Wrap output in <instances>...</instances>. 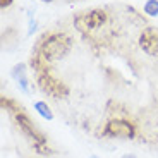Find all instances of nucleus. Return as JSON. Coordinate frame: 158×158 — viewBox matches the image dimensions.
<instances>
[{"mask_svg":"<svg viewBox=\"0 0 158 158\" xmlns=\"http://www.w3.org/2000/svg\"><path fill=\"white\" fill-rule=\"evenodd\" d=\"M72 48V41L64 33H50L41 38V43L38 47V52L43 55L47 62H57L64 59Z\"/></svg>","mask_w":158,"mask_h":158,"instance_id":"f257e3e1","label":"nucleus"},{"mask_svg":"<svg viewBox=\"0 0 158 158\" xmlns=\"http://www.w3.org/2000/svg\"><path fill=\"white\" fill-rule=\"evenodd\" d=\"M12 117L16 120L17 127L23 131V134L31 139L33 146H35V150L38 151L40 155L50 153V150H48V146H47V136L35 126V122H31V118H29L28 115L24 114V112H17V114H12Z\"/></svg>","mask_w":158,"mask_h":158,"instance_id":"f03ea898","label":"nucleus"},{"mask_svg":"<svg viewBox=\"0 0 158 158\" xmlns=\"http://www.w3.org/2000/svg\"><path fill=\"white\" fill-rule=\"evenodd\" d=\"M108 21V12L105 9H91V10L81 12L74 19L76 28L81 33H93L103 28Z\"/></svg>","mask_w":158,"mask_h":158,"instance_id":"7ed1b4c3","label":"nucleus"},{"mask_svg":"<svg viewBox=\"0 0 158 158\" xmlns=\"http://www.w3.org/2000/svg\"><path fill=\"white\" fill-rule=\"evenodd\" d=\"M36 74H38V86L45 93H48L50 96H53V98H64V96L69 95V88L60 79H57L55 76L52 74L50 69L36 72Z\"/></svg>","mask_w":158,"mask_h":158,"instance_id":"20e7f679","label":"nucleus"},{"mask_svg":"<svg viewBox=\"0 0 158 158\" xmlns=\"http://www.w3.org/2000/svg\"><path fill=\"white\" fill-rule=\"evenodd\" d=\"M103 134L108 138H118V139H134L136 127L132 122L126 118H110L103 129Z\"/></svg>","mask_w":158,"mask_h":158,"instance_id":"39448f33","label":"nucleus"},{"mask_svg":"<svg viewBox=\"0 0 158 158\" xmlns=\"http://www.w3.org/2000/svg\"><path fill=\"white\" fill-rule=\"evenodd\" d=\"M139 48L146 55L158 57V28L150 26L143 29V33L139 35Z\"/></svg>","mask_w":158,"mask_h":158,"instance_id":"423d86ee","label":"nucleus"},{"mask_svg":"<svg viewBox=\"0 0 158 158\" xmlns=\"http://www.w3.org/2000/svg\"><path fill=\"white\" fill-rule=\"evenodd\" d=\"M12 77L17 81V84L23 88V91H28V77H26V65L24 64H19L12 69Z\"/></svg>","mask_w":158,"mask_h":158,"instance_id":"0eeeda50","label":"nucleus"},{"mask_svg":"<svg viewBox=\"0 0 158 158\" xmlns=\"http://www.w3.org/2000/svg\"><path fill=\"white\" fill-rule=\"evenodd\" d=\"M35 110L38 112L43 118H47V120H53V112L50 110V107H48L45 102H36L35 103Z\"/></svg>","mask_w":158,"mask_h":158,"instance_id":"6e6552de","label":"nucleus"},{"mask_svg":"<svg viewBox=\"0 0 158 158\" xmlns=\"http://www.w3.org/2000/svg\"><path fill=\"white\" fill-rule=\"evenodd\" d=\"M2 108H5V110H9L10 114H17V112H23V107H21L17 102H14V100H9L5 98V96H2Z\"/></svg>","mask_w":158,"mask_h":158,"instance_id":"1a4fd4ad","label":"nucleus"},{"mask_svg":"<svg viewBox=\"0 0 158 158\" xmlns=\"http://www.w3.org/2000/svg\"><path fill=\"white\" fill-rule=\"evenodd\" d=\"M143 10L150 17H156L158 16V0H146V4L143 5Z\"/></svg>","mask_w":158,"mask_h":158,"instance_id":"9d476101","label":"nucleus"},{"mask_svg":"<svg viewBox=\"0 0 158 158\" xmlns=\"http://www.w3.org/2000/svg\"><path fill=\"white\" fill-rule=\"evenodd\" d=\"M10 4H12V0H0V7H2V9L9 7Z\"/></svg>","mask_w":158,"mask_h":158,"instance_id":"9b49d317","label":"nucleus"},{"mask_svg":"<svg viewBox=\"0 0 158 158\" xmlns=\"http://www.w3.org/2000/svg\"><path fill=\"white\" fill-rule=\"evenodd\" d=\"M122 158H136V156H134V155H124Z\"/></svg>","mask_w":158,"mask_h":158,"instance_id":"f8f14e48","label":"nucleus"},{"mask_svg":"<svg viewBox=\"0 0 158 158\" xmlns=\"http://www.w3.org/2000/svg\"><path fill=\"white\" fill-rule=\"evenodd\" d=\"M41 2H47V4H50V2H53V0H41Z\"/></svg>","mask_w":158,"mask_h":158,"instance_id":"ddd939ff","label":"nucleus"},{"mask_svg":"<svg viewBox=\"0 0 158 158\" xmlns=\"http://www.w3.org/2000/svg\"><path fill=\"white\" fill-rule=\"evenodd\" d=\"M91 158H96V156H91Z\"/></svg>","mask_w":158,"mask_h":158,"instance_id":"4468645a","label":"nucleus"}]
</instances>
